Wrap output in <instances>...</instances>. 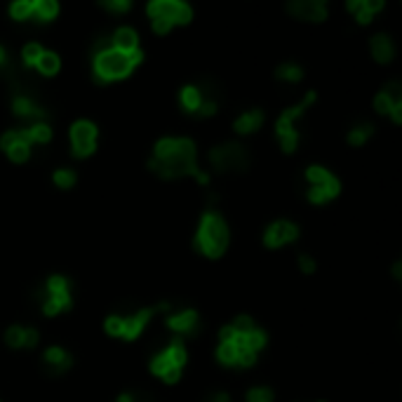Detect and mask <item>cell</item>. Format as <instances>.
Segmentation results:
<instances>
[{
  "instance_id": "21",
  "label": "cell",
  "mask_w": 402,
  "mask_h": 402,
  "mask_svg": "<svg viewBox=\"0 0 402 402\" xmlns=\"http://www.w3.org/2000/svg\"><path fill=\"white\" fill-rule=\"evenodd\" d=\"M24 134L29 144H45V141L52 139V128L47 123H33L31 128L24 130Z\"/></svg>"
},
{
  "instance_id": "18",
  "label": "cell",
  "mask_w": 402,
  "mask_h": 402,
  "mask_svg": "<svg viewBox=\"0 0 402 402\" xmlns=\"http://www.w3.org/2000/svg\"><path fill=\"white\" fill-rule=\"evenodd\" d=\"M263 125V113L259 108H252V111H245L235 120V130L240 134H250V132H257Z\"/></svg>"
},
{
  "instance_id": "6",
  "label": "cell",
  "mask_w": 402,
  "mask_h": 402,
  "mask_svg": "<svg viewBox=\"0 0 402 402\" xmlns=\"http://www.w3.org/2000/svg\"><path fill=\"white\" fill-rule=\"evenodd\" d=\"M71 306V285L64 275H52L45 285V299H43V311L45 316H57Z\"/></svg>"
},
{
  "instance_id": "33",
  "label": "cell",
  "mask_w": 402,
  "mask_h": 402,
  "mask_svg": "<svg viewBox=\"0 0 402 402\" xmlns=\"http://www.w3.org/2000/svg\"><path fill=\"white\" fill-rule=\"evenodd\" d=\"M5 341H8V346H12V348H21V344H24V327H19V324L10 327L8 332H5Z\"/></svg>"
},
{
  "instance_id": "20",
  "label": "cell",
  "mask_w": 402,
  "mask_h": 402,
  "mask_svg": "<svg viewBox=\"0 0 402 402\" xmlns=\"http://www.w3.org/2000/svg\"><path fill=\"white\" fill-rule=\"evenodd\" d=\"M163 357L169 362L172 367H184V362H186V346H184V341L181 339H172L169 341V346L163 351Z\"/></svg>"
},
{
  "instance_id": "11",
  "label": "cell",
  "mask_w": 402,
  "mask_h": 402,
  "mask_svg": "<svg viewBox=\"0 0 402 402\" xmlns=\"http://www.w3.org/2000/svg\"><path fill=\"white\" fill-rule=\"evenodd\" d=\"M287 10L299 19H308V21H322L327 19V8L320 3V0H294V3L287 5Z\"/></svg>"
},
{
  "instance_id": "41",
  "label": "cell",
  "mask_w": 402,
  "mask_h": 402,
  "mask_svg": "<svg viewBox=\"0 0 402 402\" xmlns=\"http://www.w3.org/2000/svg\"><path fill=\"white\" fill-rule=\"evenodd\" d=\"M299 268H301L304 273H313V271H316V261H313V257L301 255V257H299Z\"/></svg>"
},
{
  "instance_id": "39",
  "label": "cell",
  "mask_w": 402,
  "mask_h": 402,
  "mask_svg": "<svg viewBox=\"0 0 402 402\" xmlns=\"http://www.w3.org/2000/svg\"><path fill=\"white\" fill-rule=\"evenodd\" d=\"M240 346V344H238ZM257 362V353H252V351H247V348H242L240 346V351H238V365L242 367H252Z\"/></svg>"
},
{
  "instance_id": "28",
  "label": "cell",
  "mask_w": 402,
  "mask_h": 402,
  "mask_svg": "<svg viewBox=\"0 0 402 402\" xmlns=\"http://www.w3.org/2000/svg\"><path fill=\"white\" fill-rule=\"evenodd\" d=\"M372 132H374V128L370 123H360V125H355V128L348 132V141L353 146H360V144H365V141L370 139Z\"/></svg>"
},
{
  "instance_id": "40",
  "label": "cell",
  "mask_w": 402,
  "mask_h": 402,
  "mask_svg": "<svg viewBox=\"0 0 402 402\" xmlns=\"http://www.w3.org/2000/svg\"><path fill=\"white\" fill-rule=\"evenodd\" d=\"M104 8L111 10V12H128L130 10V0H106Z\"/></svg>"
},
{
  "instance_id": "24",
  "label": "cell",
  "mask_w": 402,
  "mask_h": 402,
  "mask_svg": "<svg viewBox=\"0 0 402 402\" xmlns=\"http://www.w3.org/2000/svg\"><path fill=\"white\" fill-rule=\"evenodd\" d=\"M238 351H240L238 341H230V344H219V348H217L219 362H222V365H228V367L238 365Z\"/></svg>"
},
{
  "instance_id": "27",
  "label": "cell",
  "mask_w": 402,
  "mask_h": 402,
  "mask_svg": "<svg viewBox=\"0 0 402 402\" xmlns=\"http://www.w3.org/2000/svg\"><path fill=\"white\" fill-rule=\"evenodd\" d=\"M275 75H278L280 80H285V82H299L301 78H304V71H301V66H296L292 62H285V64L278 66Z\"/></svg>"
},
{
  "instance_id": "46",
  "label": "cell",
  "mask_w": 402,
  "mask_h": 402,
  "mask_svg": "<svg viewBox=\"0 0 402 402\" xmlns=\"http://www.w3.org/2000/svg\"><path fill=\"white\" fill-rule=\"evenodd\" d=\"M207 402H230V398H228V393L219 390V393H212V395H209Z\"/></svg>"
},
{
  "instance_id": "44",
  "label": "cell",
  "mask_w": 402,
  "mask_h": 402,
  "mask_svg": "<svg viewBox=\"0 0 402 402\" xmlns=\"http://www.w3.org/2000/svg\"><path fill=\"white\" fill-rule=\"evenodd\" d=\"M169 29H172V24H169L167 19H153V31L161 33V36H165Z\"/></svg>"
},
{
  "instance_id": "43",
  "label": "cell",
  "mask_w": 402,
  "mask_h": 402,
  "mask_svg": "<svg viewBox=\"0 0 402 402\" xmlns=\"http://www.w3.org/2000/svg\"><path fill=\"white\" fill-rule=\"evenodd\" d=\"M38 344V332L33 327H29V329H24V344L21 346H26V348H33V346Z\"/></svg>"
},
{
  "instance_id": "36",
  "label": "cell",
  "mask_w": 402,
  "mask_h": 402,
  "mask_svg": "<svg viewBox=\"0 0 402 402\" xmlns=\"http://www.w3.org/2000/svg\"><path fill=\"white\" fill-rule=\"evenodd\" d=\"M247 402H273V393L263 386L252 388L250 393H247Z\"/></svg>"
},
{
  "instance_id": "48",
  "label": "cell",
  "mask_w": 402,
  "mask_h": 402,
  "mask_svg": "<svg viewBox=\"0 0 402 402\" xmlns=\"http://www.w3.org/2000/svg\"><path fill=\"white\" fill-rule=\"evenodd\" d=\"M118 402H134V398H132L130 393H123V395L118 398Z\"/></svg>"
},
{
  "instance_id": "2",
  "label": "cell",
  "mask_w": 402,
  "mask_h": 402,
  "mask_svg": "<svg viewBox=\"0 0 402 402\" xmlns=\"http://www.w3.org/2000/svg\"><path fill=\"white\" fill-rule=\"evenodd\" d=\"M196 247L202 255L217 259L222 257L228 247V228L226 222L222 219V214H217L214 209L202 214L200 226H198V235H196Z\"/></svg>"
},
{
  "instance_id": "3",
  "label": "cell",
  "mask_w": 402,
  "mask_h": 402,
  "mask_svg": "<svg viewBox=\"0 0 402 402\" xmlns=\"http://www.w3.org/2000/svg\"><path fill=\"white\" fill-rule=\"evenodd\" d=\"M132 69H134V66H132L128 54L118 52L115 47L99 49L95 54V75L104 82L125 78V75H130Z\"/></svg>"
},
{
  "instance_id": "25",
  "label": "cell",
  "mask_w": 402,
  "mask_h": 402,
  "mask_svg": "<svg viewBox=\"0 0 402 402\" xmlns=\"http://www.w3.org/2000/svg\"><path fill=\"white\" fill-rule=\"evenodd\" d=\"M59 66H62V62H59V57L54 52H43L40 59H38L36 69L40 71L43 75H54L59 71Z\"/></svg>"
},
{
  "instance_id": "30",
  "label": "cell",
  "mask_w": 402,
  "mask_h": 402,
  "mask_svg": "<svg viewBox=\"0 0 402 402\" xmlns=\"http://www.w3.org/2000/svg\"><path fill=\"white\" fill-rule=\"evenodd\" d=\"M75 172L71 167H62V169H57L54 172V184L59 186V189H71V186L75 184Z\"/></svg>"
},
{
  "instance_id": "9",
  "label": "cell",
  "mask_w": 402,
  "mask_h": 402,
  "mask_svg": "<svg viewBox=\"0 0 402 402\" xmlns=\"http://www.w3.org/2000/svg\"><path fill=\"white\" fill-rule=\"evenodd\" d=\"M299 238V226L294 222H287V219H280V222H273L263 233V245L266 247H283L287 242H294Z\"/></svg>"
},
{
  "instance_id": "23",
  "label": "cell",
  "mask_w": 402,
  "mask_h": 402,
  "mask_svg": "<svg viewBox=\"0 0 402 402\" xmlns=\"http://www.w3.org/2000/svg\"><path fill=\"white\" fill-rule=\"evenodd\" d=\"M57 12H59V5L54 3V0H36V3H33V16L40 21L54 19Z\"/></svg>"
},
{
  "instance_id": "32",
  "label": "cell",
  "mask_w": 402,
  "mask_h": 402,
  "mask_svg": "<svg viewBox=\"0 0 402 402\" xmlns=\"http://www.w3.org/2000/svg\"><path fill=\"white\" fill-rule=\"evenodd\" d=\"M230 327H233V332L238 334V339H240V337H245V334H250L252 329H255V320H252L250 316H240V318H235Z\"/></svg>"
},
{
  "instance_id": "34",
  "label": "cell",
  "mask_w": 402,
  "mask_h": 402,
  "mask_svg": "<svg viewBox=\"0 0 402 402\" xmlns=\"http://www.w3.org/2000/svg\"><path fill=\"white\" fill-rule=\"evenodd\" d=\"M383 95L390 99V104H393V106H402V85L398 80L388 82V85L383 87Z\"/></svg>"
},
{
  "instance_id": "47",
  "label": "cell",
  "mask_w": 402,
  "mask_h": 402,
  "mask_svg": "<svg viewBox=\"0 0 402 402\" xmlns=\"http://www.w3.org/2000/svg\"><path fill=\"white\" fill-rule=\"evenodd\" d=\"M5 64H8V52H5V47L0 45V69H3Z\"/></svg>"
},
{
  "instance_id": "35",
  "label": "cell",
  "mask_w": 402,
  "mask_h": 402,
  "mask_svg": "<svg viewBox=\"0 0 402 402\" xmlns=\"http://www.w3.org/2000/svg\"><path fill=\"white\" fill-rule=\"evenodd\" d=\"M104 327L111 337H123V316H108Z\"/></svg>"
},
{
  "instance_id": "15",
  "label": "cell",
  "mask_w": 402,
  "mask_h": 402,
  "mask_svg": "<svg viewBox=\"0 0 402 402\" xmlns=\"http://www.w3.org/2000/svg\"><path fill=\"white\" fill-rule=\"evenodd\" d=\"M381 8H383V0H351L348 3V10L355 12L360 24H370L372 14L379 12Z\"/></svg>"
},
{
  "instance_id": "14",
  "label": "cell",
  "mask_w": 402,
  "mask_h": 402,
  "mask_svg": "<svg viewBox=\"0 0 402 402\" xmlns=\"http://www.w3.org/2000/svg\"><path fill=\"white\" fill-rule=\"evenodd\" d=\"M111 47H115L118 52H134V49H139V36H137L134 29H130V26H120V29L113 31V38H111Z\"/></svg>"
},
{
  "instance_id": "7",
  "label": "cell",
  "mask_w": 402,
  "mask_h": 402,
  "mask_svg": "<svg viewBox=\"0 0 402 402\" xmlns=\"http://www.w3.org/2000/svg\"><path fill=\"white\" fill-rule=\"evenodd\" d=\"M151 19H167L169 24H189L193 10L181 0H151L146 8Z\"/></svg>"
},
{
  "instance_id": "42",
  "label": "cell",
  "mask_w": 402,
  "mask_h": 402,
  "mask_svg": "<svg viewBox=\"0 0 402 402\" xmlns=\"http://www.w3.org/2000/svg\"><path fill=\"white\" fill-rule=\"evenodd\" d=\"M219 339H222V344H230V341H238V334L233 332L230 324H226L222 332H219Z\"/></svg>"
},
{
  "instance_id": "4",
  "label": "cell",
  "mask_w": 402,
  "mask_h": 402,
  "mask_svg": "<svg viewBox=\"0 0 402 402\" xmlns=\"http://www.w3.org/2000/svg\"><path fill=\"white\" fill-rule=\"evenodd\" d=\"M209 163L214 165L217 172H233V169L238 172L250 165V156H247V148L238 141H226L209 151Z\"/></svg>"
},
{
  "instance_id": "8",
  "label": "cell",
  "mask_w": 402,
  "mask_h": 402,
  "mask_svg": "<svg viewBox=\"0 0 402 402\" xmlns=\"http://www.w3.org/2000/svg\"><path fill=\"white\" fill-rule=\"evenodd\" d=\"M71 146L78 158H85L97 146V125L90 120H75L71 128Z\"/></svg>"
},
{
  "instance_id": "17",
  "label": "cell",
  "mask_w": 402,
  "mask_h": 402,
  "mask_svg": "<svg viewBox=\"0 0 402 402\" xmlns=\"http://www.w3.org/2000/svg\"><path fill=\"white\" fill-rule=\"evenodd\" d=\"M393 54H395L393 40H390L386 33H377V36L372 38V57L381 64H388L390 59H393Z\"/></svg>"
},
{
  "instance_id": "49",
  "label": "cell",
  "mask_w": 402,
  "mask_h": 402,
  "mask_svg": "<svg viewBox=\"0 0 402 402\" xmlns=\"http://www.w3.org/2000/svg\"><path fill=\"white\" fill-rule=\"evenodd\" d=\"M393 273H395V278H400V275H402V268H400V263H395V266H393Z\"/></svg>"
},
{
  "instance_id": "29",
  "label": "cell",
  "mask_w": 402,
  "mask_h": 402,
  "mask_svg": "<svg viewBox=\"0 0 402 402\" xmlns=\"http://www.w3.org/2000/svg\"><path fill=\"white\" fill-rule=\"evenodd\" d=\"M43 52H45V49L38 45V43H26L24 49H21V59H24L26 66H36Z\"/></svg>"
},
{
  "instance_id": "5",
  "label": "cell",
  "mask_w": 402,
  "mask_h": 402,
  "mask_svg": "<svg viewBox=\"0 0 402 402\" xmlns=\"http://www.w3.org/2000/svg\"><path fill=\"white\" fill-rule=\"evenodd\" d=\"M306 179H308V184H311V189H308V198H311L313 202L332 200V198L337 196L339 189H341L339 179L334 177L329 169L320 167V165H313V167H308L306 169Z\"/></svg>"
},
{
  "instance_id": "22",
  "label": "cell",
  "mask_w": 402,
  "mask_h": 402,
  "mask_svg": "<svg viewBox=\"0 0 402 402\" xmlns=\"http://www.w3.org/2000/svg\"><path fill=\"white\" fill-rule=\"evenodd\" d=\"M238 344L242 346V348H247V351H252V353H257L259 348H263V346H266V332H263V329H257L255 327L250 334L240 337Z\"/></svg>"
},
{
  "instance_id": "31",
  "label": "cell",
  "mask_w": 402,
  "mask_h": 402,
  "mask_svg": "<svg viewBox=\"0 0 402 402\" xmlns=\"http://www.w3.org/2000/svg\"><path fill=\"white\" fill-rule=\"evenodd\" d=\"M10 14L14 19H29V16H33V3L31 0H16V3H12V8H10Z\"/></svg>"
},
{
  "instance_id": "10",
  "label": "cell",
  "mask_w": 402,
  "mask_h": 402,
  "mask_svg": "<svg viewBox=\"0 0 402 402\" xmlns=\"http://www.w3.org/2000/svg\"><path fill=\"white\" fill-rule=\"evenodd\" d=\"M12 111L19 115V118L33 120V123H45V111H43V106H38L26 92H16L14 95Z\"/></svg>"
},
{
  "instance_id": "12",
  "label": "cell",
  "mask_w": 402,
  "mask_h": 402,
  "mask_svg": "<svg viewBox=\"0 0 402 402\" xmlns=\"http://www.w3.org/2000/svg\"><path fill=\"white\" fill-rule=\"evenodd\" d=\"M156 313V308H141V311L132 313L130 318H123V339H137L144 332L146 322L151 320V316Z\"/></svg>"
},
{
  "instance_id": "16",
  "label": "cell",
  "mask_w": 402,
  "mask_h": 402,
  "mask_svg": "<svg viewBox=\"0 0 402 402\" xmlns=\"http://www.w3.org/2000/svg\"><path fill=\"white\" fill-rule=\"evenodd\" d=\"M43 357H45V365L54 374H62L71 367V355H69V351L62 348V346H52V348H47Z\"/></svg>"
},
{
  "instance_id": "38",
  "label": "cell",
  "mask_w": 402,
  "mask_h": 402,
  "mask_svg": "<svg viewBox=\"0 0 402 402\" xmlns=\"http://www.w3.org/2000/svg\"><path fill=\"white\" fill-rule=\"evenodd\" d=\"M19 139H21V132H19V130H10V132H5V134L0 137V148H3V151L8 153L10 148H12Z\"/></svg>"
},
{
  "instance_id": "13",
  "label": "cell",
  "mask_w": 402,
  "mask_h": 402,
  "mask_svg": "<svg viewBox=\"0 0 402 402\" xmlns=\"http://www.w3.org/2000/svg\"><path fill=\"white\" fill-rule=\"evenodd\" d=\"M167 327L174 329L177 334H193L198 329V313L191 311V308L174 313V316L167 318Z\"/></svg>"
},
{
  "instance_id": "1",
  "label": "cell",
  "mask_w": 402,
  "mask_h": 402,
  "mask_svg": "<svg viewBox=\"0 0 402 402\" xmlns=\"http://www.w3.org/2000/svg\"><path fill=\"white\" fill-rule=\"evenodd\" d=\"M198 153L196 144L191 139H172V137H165L153 148V158L148 163V167L163 179H179L186 174H196L198 169Z\"/></svg>"
},
{
  "instance_id": "45",
  "label": "cell",
  "mask_w": 402,
  "mask_h": 402,
  "mask_svg": "<svg viewBox=\"0 0 402 402\" xmlns=\"http://www.w3.org/2000/svg\"><path fill=\"white\" fill-rule=\"evenodd\" d=\"M179 377H181V370H179V367H169V370L163 374V379H165L167 383H177V381H179Z\"/></svg>"
},
{
  "instance_id": "26",
  "label": "cell",
  "mask_w": 402,
  "mask_h": 402,
  "mask_svg": "<svg viewBox=\"0 0 402 402\" xmlns=\"http://www.w3.org/2000/svg\"><path fill=\"white\" fill-rule=\"evenodd\" d=\"M19 132H21V139L16 141L12 148H10L8 156L12 158L14 163H26V161H29V156H31V144H29V139H26L24 130H19Z\"/></svg>"
},
{
  "instance_id": "37",
  "label": "cell",
  "mask_w": 402,
  "mask_h": 402,
  "mask_svg": "<svg viewBox=\"0 0 402 402\" xmlns=\"http://www.w3.org/2000/svg\"><path fill=\"white\" fill-rule=\"evenodd\" d=\"M374 108H377V113H393V108H400V106H393V104H390V99L383 95V92H379L377 95V99H374Z\"/></svg>"
},
{
  "instance_id": "19",
  "label": "cell",
  "mask_w": 402,
  "mask_h": 402,
  "mask_svg": "<svg viewBox=\"0 0 402 402\" xmlns=\"http://www.w3.org/2000/svg\"><path fill=\"white\" fill-rule=\"evenodd\" d=\"M179 99H181V106H184L186 111L198 113V108H200V104H202V99H205V95H202L200 85H186L184 90H181Z\"/></svg>"
}]
</instances>
